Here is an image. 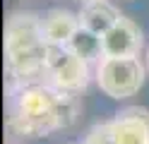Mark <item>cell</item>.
<instances>
[{
	"label": "cell",
	"mask_w": 149,
	"mask_h": 144,
	"mask_svg": "<svg viewBox=\"0 0 149 144\" xmlns=\"http://www.w3.org/2000/svg\"><path fill=\"white\" fill-rule=\"evenodd\" d=\"M58 94L60 89L41 82L24 84L17 94V108L7 120V130L22 137H46L58 130V120L53 113Z\"/></svg>",
	"instance_id": "obj_1"
},
{
	"label": "cell",
	"mask_w": 149,
	"mask_h": 144,
	"mask_svg": "<svg viewBox=\"0 0 149 144\" xmlns=\"http://www.w3.org/2000/svg\"><path fill=\"white\" fill-rule=\"evenodd\" d=\"M96 82L101 91L111 99H127L135 96L144 84V67L132 58H104L96 70Z\"/></svg>",
	"instance_id": "obj_2"
},
{
	"label": "cell",
	"mask_w": 149,
	"mask_h": 144,
	"mask_svg": "<svg viewBox=\"0 0 149 144\" xmlns=\"http://www.w3.org/2000/svg\"><path fill=\"white\" fill-rule=\"evenodd\" d=\"M46 70L55 89L60 91H72L82 94L89 84V67L87 60H82L79 55H74L65 46L48 43V63Z\"/></svg>",
	"instance_id": "obj_3"
},
{
	"label": "cell",
	"mask_w": 149,
	"mask_h": 144,
	"mask_svg": "<svg viewBox=\"0 0 149 144\" xmlns=\"http://www.w3.org/2000/svg\"><path fill=\"white\" fill-rule=\"evenodd\" d=\"M104 58H132L142 51V31L130 17H118V22L101 36Z\"/></svg>",
	"instance_id": "obj_4"
},
{
	"label": "cell",
	"mask_w": 149,
	"mask_h": 144,
	"mask_svg": "<svg viewBox=\"0 0 149 144\" xmlns=\"http://www.w3.org/2000/svg\"><path fill=\"white\" fill-rule=\"evenodd\" d=\"M46 41L41 17L36 12H15L5 24V53H15L19 48Z\"/></svg>",
	"instance_id": "obj_5"
},
{
	"label": "cell",
	"mask_w": 149,
	"mask_h": 144,
	"mask_svg": "<svg viewBox=\"0 0 149 144\" xmlns=\"http://www.w3.org/2000/svg\"><path fill=\"white\" fill-rule=\"evenodd\" d=\"M111 122L116 144H149V111L142 106H127L118 111Z\"/></svg>",
	"instance_id": "obj_6"
},
{
	"label": "cell",
	"mask_w": 149,
	"mask_h": 144,
	"mask_svg": "<svg viewBox=\"0 0 149 144\" xmlns=\"http://www.w3.org/2000/svg\"><path fill=\"white\" fill-rule=\"evenodd\" d=\"M79 26H82L79 24V15H72L70 10H63V7H53V10H48V12L41 17L43 38L48 43L65 46Z\"/></svg>",
	"instance_id": "obj_7"
},
{
	"label": "cell",
	"mask_w": 149,
	"mask_h": 144,
	"mask_svg": "<svg viewBox=\"0 0 149 144\" xmlns=\"http://www.w3.org/2000/svg\"><path fill=\"white\" fill-rule=\"evenodd\" d=\"M118 17H120V12L111 3H106V0H89V3H84V7L79 12V24L89 29V31L104 36L118 22Z\"/></svg>",
	"instance_id": "obj_8"
},
{
	"label": "cell",
	"mask_w": 149,
	"mask_h": 144,
	"mask_svg": "<svg viewBox=\"0 0 149 144\" xmlns=\"http://www.w3.org/2000/svg\"><path fill=\"white\" fill-rule=\"evenodd\" d=\"M65 48L72 51L74 55H79L82 60H87V63H94V60H99V58L104 55L101 34H94V31H89L84 26H79L77 31L72 34V38L65 43Z\"/></svg>",
	"instance_id": "obj_9"
},
{
	"label": "cell",
	"mask_w": 149,
	"mask_h": 144,
	"mask_svg": "<svg viewBox=\"0 0 149 144\" xmlns=\"http://www.w3.org/2000/svg\"><path fill=\"white\" fill-rule=\"evenodd\" d=\"M79 96L72 94V91H60L58 94V101H55V120H58V130L63 127H72L77 122V115H79Z\"/></svg>",
	"instance_id": "obj_10"
},
{
	"label": "cell",
	"mask_w": 149,
	"mask_h": 144,
	"mask_svg": "<svg viewBox=\"0 0 149 144\" xmlns=\"http://www.w3.org/2000/svg\"><path fill=\"white\" fill-rule=\"evenodd\" d=\"M84 144H116L113 137V122H99L87 132Z\"/></svg>",
	"instance_id": "obj_11"
},
{
	"label": "cell",
	"mask_w": 149,
	"mask_h": 144,
	"mask_svg": "<svg viewBox=\"0 0 149 144\" xmlns=\"http://www.w3.org/2000/svg\"><path fill=\"white\" fill-rule=\"evenodd\" d=\"M147 65H149V53H147Z\"/></svg>",
	"instance_id": "obj_12"
},
{
	"label": "cell",
	"mask_w": 149,
	"mask_h": 144,
	"mask_svg": "<svg viewBox=\"0 0 149 144\" xmlns=\"http://www.w3.org/2000/svg\"><path fill=\"white\" fill-rule=\"evenodd\" d=\"M84 3H89V0H84Z\"/></svg>",
	"instance_id": "obj_13"
}]
</instances>
